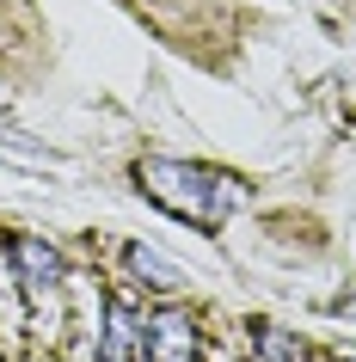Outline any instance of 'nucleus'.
<instances>
[{"label": "nucleus", "mask_w": 356, "mask_h": 362, "mask_svg": "<svg viewBox=\"0 0 356 362\" xmlns=\"http://www.w3.org/2000/svg\"><path fill=\"white\" fill-rule=\"evenodd\" d=\"M338 362H356V356H338Z\"/></svg>", "instance_id": "nucleus-7"}, {"label": "nucleus", "mask_w": 356, "mask_h": 362, "mask_svg": "<svg viewBox=\"0 0 356 362\" xmlns=\"http://www.w3.org/2000/svg\"><path fill=\"white\" fill-rule=\"evenodd\" d=\"M142 332H148V325L135 320V307H130V301H111V307H105L98 362H135V350H142Z\"/></svg>", "instance_id": "nucleus-3"}, {"label": "nucleus", "mask_w": 356, "mask_h": 362, "mask_svg": "<svg viewBox=\"0 0 356 362\" xmlns=\"http://www.w3.org/2000/svg\"><path fill=\"white\" fill-rule=\"evenodd\" d=\"M13 264H19V283L31 288V295H43V288H56V276H62V258H56V246H43V240H13Z\"/></svg>", "instance_id": "nucleus-4"}, {"label": "nucleus", "mask_w": 356, "mask_h": 362, "mask_svg": "<svg viewBox=\"0 0 356 362\" xmlns=\"http://www.w3.org/2000/svg\"><path fill=\"white\" fill-rule=\"evenodd\" d=\"M142 191L154 197V203H166L172 215H185V221H222L234 203H240V191H234V178H222V172H203V166H178V160H148L142 166Z\"/></svg>", "instance_id": "nucleus-1"}, {"label": "nucleus", "mask_w": 356, "mask_h": 362, "mask_svg": "<svg viewBox=\"0 0 356 362\" xmlns=\"http://www.w3.org/2000/svg\"><path fill=\"white\" fill-rule=\"evenodd\" d=\"M264 356L270 362H301V344H289L282 332H264Z\"/></svg>", "instance_id": "nucleus-6"}, {"label": "nucleus", "mask_w": 356, "mask_h": 362, "mask_svg": "<svg viewBox=\"0 0 356 362\" xmlns=\"http://www.w3.org/2000/svg\"><path fill=\"white\" fill-rule=\"evenodd\" d=\"M142 344H148V362H197V325H190L178 307L160 313V320H148Z\"/></svg>", "instance_id": "nucleus-2"}, {"label": "nucleus", "mask_w": 356, "mask_h": 362, "mask_svg": "<svg viewBox=\"0 0 356 362\" xmlns=\"http://www.w3.org/2000/svg\"><path fill=\"white\" fill-rule=\"evenodd\" d=\"M130 264H135V276H148L154 288H185V270L172 264V258H160L154 246H130Z\"/></svg>", "instance_id": "nucleus-5"}]
</instances>
